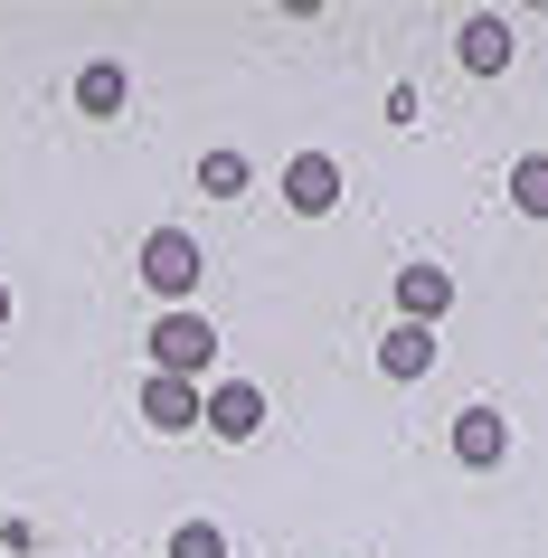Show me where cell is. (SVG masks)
<instances>
[{"label": "cell", "instance_id": "cell-4", "mask_svg": "<svg viewBox=\"0 0 548 558\" xmlns=\"http://www.w3.org/2000/svg\"><path fill=\"white\" fill-rule=\"evenodd\" d=\"M284 208L331 218V208H341V161H331V151H293L284 161Z\"/></svg>", "mask_w": 548, "mask_h": 558}, {"label": "cell", "instance_id": "cell-8", "mask_svg": "<svg viewBox=\"0 0 548 558\" xmlns=\"http://www.w3.org/2000/svg\"><path fill=\"white\" fill-rule=\"evenodd\" d=\"M454 454H463V464H501V454H511L501 408H463V416H454Z\"/></svg>", "mask_w": 548, "mask_h": 558}, {"label": "cell", "instance_id": "cell-1", "mask_svg": "<svg viewBox=\"0 0 548 558\" xmlns=\"http://www.w3.org/2000/svg\"><path fill=\"white\" fill-rule=\"evenodd\" d=\"M151 369L199 388L208 369H218V331H208L199 313H161V323H151Z\"/></svg>", "mask_w": 548, "mask_h": 558}, {"label": "cell", "instance_id": "cell-10", "mask_svg": "<svg viewBox=\"0 0 548 558\" xmlns=\"http://www.w3.org/2000/svg\"><path fill=\"white\" fill-rule=\"evenodd\" d=\"M123 95H133V76H123L114 58H86V66H76V114H123Z\"/></svg>", "mask_w": 548, "mask_h": 558}, {"label": "cell", "instance_id": "cell-9", "mask_svg": "<svg viewBox=\"0 0 548 558\" xmlns=\"http://www.w3.org/2000/svg\"><path fill=\"white\" fill-rule=\"evenodd\" d=\"M378 369H388V379H426V369H435V331L426 323H398V331H388V341H378Z\"/></svg>", "mask_w": 548, "mask_h": 558}, {"label": "cell", "instance_id": "cell-6", "mask_svg": "<svg viewBox=\"0 0 548 558\" xmlns=\"http://www.w3.org/2000/svg\"><path fill=\"white\" fill-rule=\"evenodd\" d=\"M454 58H463V76H501V66H511V20L473 10V20L454 29Z\"/></svg>", "mask_w": 548, "mask_h": 558}, {"label": "cell", "instance_id": "cell-2", "mask_svg": "<svg viewBox=\"0 0 548 558\" xmlns=\"http://www.w3.org/2000/svg\"><path fill=\"white\" fill-rule=\"evenodd\" d=\"M143 284L161 303H190V294H199V236H190V228H151L143 236Z\"/></svg>", "mask_w": 548, "mask_h": 558}, {"label": "cell", "instance_id": "cell-5", "mask_svg": "<svg viewBox=\"0 0 548 558\" xmlns=\"http://www.w3.org/2000/svg\"><path fill=\"white\" fill-rule=\"evenodd\" d=\"M398 313L435 331L445 313H454V275H445V265H426V256H416V265H398Z\"/></svg>", "mask_w": 548, "mask_h": 558}, {"label": "cell", "instance_id": "cell-11", "mask_svg": "<svg viewBox=\"0 0 548 558\" xmlns=\"http://www.w3.org/2000/svg\"><path fill=\"white\" fill-rule=\"evenodd\" d=\"M511 208H529V218H548V151H529L511 171Z\"/></svg>", "mask_w": 548, "mask_h": 558}, {"label": "cell", "instance_id": "cell-12", "mask_svg": "<svg viewBox=\"0 0 548 558\" xmlns=\"http://www.w3.org/2000/svg\"><path fill=\"white\" fill-rule=\"evenodd\" d=\"M199 190H208V199H236V190H246V151H208V161H199Z\"/></svg>", "mask_w": 548, "mask_h": 558}, {"label": "cell", "instance_id": "cell-3", "mask_svg": "<svg viewBox=\"0 0 548 558\" xmlns=\"http://www.w3.org/2000/svg\"><path fill=\"white\" fill-rule=\"evenodd\" d=\"M199 426L208 436H228V445H246L265 426V388L256 379H218V388H199Z\"/></svg>", "mask_w": 548, "mask_h": 558}, {"label": "cell", "instance_id": "cell-13", "mask_svg": "<svg viewBox=\"0 0 548 558\" xmlns=\"http://www.w3.org/2000/svg\"><path fill=\"white\" fill-rule=\"evenodd\" d=\"M171 558H228V530H218V521H180L171 530Z\"/></svg>", "mask_w": 548, "mask_h": 558}, {"label": "cell", "instance_id": "cell-7", "mask_svg": "<svg viewBox=\"0 0 548 558\" xmlns=\"http://www.w3.org/2000/svg\"><path fill=\"white\" fill-rule=\"evenodd\" d=\"M143 416H151V436H190V426H199V388L151 369V379H143Z\"/></svg>", "mask_w": 548, "mask_h": 558}, {"label": "cell", "instance_id": "cell-14", "mask_svg": "<svg viewBox=\"0 0 548 558\" xmlns=\"http://www.w3.org/2000/svg\"><path fill=\"white\" fill-rule=\"evenodd\" d=\"M0 331H10V284H0Z\"/></svg>", "mask_w": 548, "mask_h": 558}]
</instances>
